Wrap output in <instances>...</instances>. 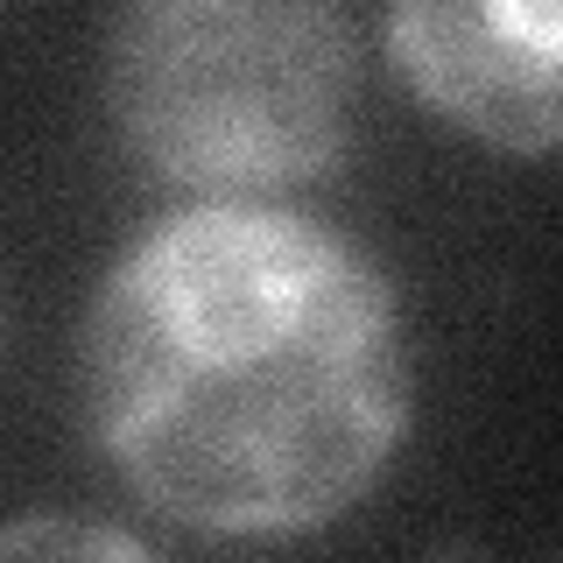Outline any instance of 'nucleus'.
<instances>
[{
	"label": "nucleus",
	"instance_id": "f257e3e1",
	"mask_svg": "<svg viewBox=\"0 0 563 563\" xmlns=\"http://www.w3.org/2000/svg\"><path fill=\"white\" fill-rule=\"evenodd\" d=\"M106 457L198 536H296L352 507L409 430L387 282L339 233L261 205L148 225L85 324Z\"/></svg>",
	"mask_w": 563,
	"mask_h": 563
},
{
	"label": "nucleus",
	"instance_id": "f03ea898",
	"mask_svg": "<svg viewBox=\"0 0 563 563\" xmlns=\"http://www.w3.org/2000/svg\"><path fill=\"white\" fill-rule=\"evenodd\" d=\"M106 78L155 176L261 198L345 148L360 49L339 0H128Z\"/></svg>",
	"mask_w": 563,
	"mask_h": 563
},
{
	"label": "nucleus",
	"instance_id": "7ed1b4c3",
	"mask_svg": "<svg viewBox=\"0 0 563 563\" xmlns=\"http://www.w3.org/2000/svg\"><path fill=\"white\" fill-rule=\"evenodd\" d=\"M401 78L507 155L563 148V0H395Z\"/></svg>",
	"mask_w": 563,
	"mask_h": 563
},
{
	"label": "nucleus",
	"instance_id": "20e7f679",
	"mask_svg": "<svg viewBox=\"0 0 563 563\" xmlns=\"http://www.w3.org/2000/svg\"><path fill=\"white\" fill-rule=\"evenodd\" d=\"M8 550H92V556H134L128 536H78V528H14Z\"/></svg>",
	"mask_w": 563,
	"mask_h": 563
}]
</instances>
